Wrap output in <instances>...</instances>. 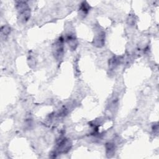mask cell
I'll use <instances>...</instances> for the list:
<instances>
[{
	"instance_id": "1",
	"label": "cell",
	"mask_w": 159,
	"mask_h": 159,
	"mask_svg": "<svg viewBox=\"0 0 159 159\" xmlns=\"http://www.w3.org/2000/svg\"><path fill=\"white\" fill-rule=\"evenodd\" d=\"M16 7L19 20L22 22H26L30 17V9L29 5L25 2L19 1L17 2Z\"/></svg>"
},
{
	"instance_id": "2",
	"label": "cell",
	"mask_w": 159,
	"mask_h": 159,
	"mask_svg": "<svg viewBox=\"0 0 159 159\" xmlns=\"http://www.w3.org/2000/svg\"><path fill=\"white\" fill-rule=\"evenodd\" d=\"M71 147V142L66 138H60L57 143L55 154L64 153L68 152Z\"/></svg>"
},
{
	"instance_id": "3",
	"label": "cell",
	"mask_w": 159,
	"mask_h": 159,
	"mask_svg": "<svg viewBox=\"0 0 159 159\" xmlns=\"http://www.w3.org/2000/svg\"><path fill=\"white\" fill-rule=\"evenodd\" d=\"M64 39L60 37L53 45V53L57 60H60L63 55Z\"/></svg>"
},
{
	"instance_id": "4",
	"label": "cell",
	"mask_w": 159,
	"mask_h": 159,
	"mask_svg": "<svg viewBox=\"0 0 159 159\" xmlns=\"http://www.w3.org/2000/svg\"><path fill=\"white\" fill-rule=\"evenodd\" d=\"M104 43H105V33L103 31H101L98 32L97 35H96L93 40V44L94 45L98 47H101L104 45Z\"/></svg>"
},
{
	"instance_id": "5",
	"label": "cell",
	"mask_w": 159,
	"mask_h": 159,
	"mask_svg": "<svg viewBox=\"0 0 159 159\" xmlns=\"http://www.w3.org/2000/svg\"><path fill=\"white\" fill-rule=\"evenodd\" d=\"M66 41L67 42V43L68 44L70 48L72 50H74L76 49V47H77V40L76 39L75 37V36L72 34H69L66 36Z\"/></svg>"
},
{
	"instance_id": "6",
	"label": "cell",
	"mask_w": 159,
	"mask_h": 159,
	"mask_svg": "<svg viewBox=\"0 0 159 159\" xmlns=\"http://www.w3.org/2000/svg\"><path fill=\"white\" fill-rule=\"evenodd\" d=\"M89 9H90V7L88 5V4L86 2H83L81 4L80 9H79L81 15L85 16L88 13Z\"/></svg>"
},
{
	"instance_id": "7",
	"label": "cell",
	"mask_w": 159,
	"mask_h": 159,
	"mask_svg": "<svg viewBox=\"0 0 159 159\" xmlns=\"http://www.w3.org/2000/svg\"><path fill=\"white\" fill-rule=\"evenodd\" d=\"M10 27L8 26V25H4L3 26L1 27V37H2V36H7L8 35V34H9L10 32Z\"/></svg>"
},
{
	"instance_id": "8",
	"label": "cell",
	"mask_w": 159,
	"mask_h": 159,
	"mask_svg": "<svg viewBox=\"0 0 159 159\" xmlns=\"http://www.w3.org/2000/svg\"><path fill=\"white\" fill-rule=\"evenodd\" d=\"M114 145L113 143H107L106 145V152H107V155H108L109 157L111 155H112V153L114 152Z\"/></svg>"
}]
</instances>
